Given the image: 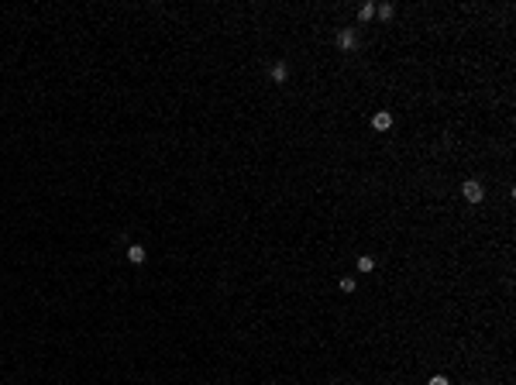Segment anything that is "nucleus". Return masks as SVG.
<instances>
[{"mask_svg": "<svg viewBox=\"0 0 516 385\" xmlns=\"http://www.w3.org/2000/svg\"><path fill=\"white\" fill-rule=\"evenodd\" d=\"M461 192H465V200H468V203H482V200H485V189H482V182H475V179L465 182Z\"/></svg>", "mask_w": 516, "mask_h": 385, "instance_id": "1", "label": "nucleus"}, {"mask_svg": "<svg viewBox=\"0 0 516 385\" xmlns=\"http://www.w3.org/2000/svg\"><path fill=\"white\" fill-rule=\"evenodd\" d=\"M337 45H341L344 52H348V48H355V45H358V34H355V28H344V31L337 34Z\"/></svg>", "mask_w": 516, "mask_h": 385, "instance_id": "2", "label": "nucleus"}, {"mask_svg": "<svg viewBox=\"0 0 516 385\" xmlns=\"http://www.w3.org/2000/svg\"><path fill=\"white\" fill-rule=\"evenodd\" d=\"M372 127H375V131H389V127H392V113L389 110H378L375 117H372Z\"/></svg>", "mask_w": 516, "mask_h": 385, "instance_id": "3", "label": "nucleus"}, {"mask_svg": "<svg viewBox=\"0 0 516 385\" xmlns=\"http://www.w3.org/2000/svg\"><path fill=\"white\" fill-rule=\"evenodd\" d=\"M269 76H272L275 83H286L289 80V66H286V62H275V66L269 69Z\"/></svg>", "mask_w": 516, "mask_h": 385, "instance_id": "4", "label": "nucleus"}, {"mask_svg": "<svg viewBox=\"0 0 516 385\" xmlns=\"http://www.w3.org/2000/svg\"><path fill=\"white\" fill-rule=\"evenodd\" d=\"M145 258H148V251L141 248V244H131V248H127V261H135V265H141Z\"/></svg>", "mask_w": 516, "mask_h": 385, "instance_id": "5", "label": "nucleus"}, {"mask_svg": "<svg viewBox=\"0 0 516 385\" xmlns=\"http://www.w3.org/2000/svg\"><path fill=\"white\" fill-rule=\"evenodd\" d=\"M375 268V258H368V255H358V272H372Z\"/></svg>", "mask_w": 516, "mask_h": 385, "instance_id": "6", "label": "nucleus"}, {"mask_svg": "<svg viewBox=\"0 0 516 385\" xmlns=\"http://www.w3.org/2000/svg\"><path fill=\"white\" fill-rule=\"evenodd\" d=\"M375 14L382 17V21H389L392 14H396V7H392V4H382V7H375Z\"/></svg>", "mask_w": 516, "mask_h": 385, "instance_id": "7", "label": "nucleus"}, {"mask_svg": "<svg viewBox=\"0 0 516 385\" xmlns=\"http://www.w3.org/2000/svg\"><path fill=\"white\" fill-rule=\"evenodd\" d=\"M355 289H358V282L351 279V275H348V279H341V293H355Z\"/></svg>", "mask_w": 516, "mask_h": 385, "instance_id": "8", "label": "nucleus"}, {"mask_svg": "<svg viewBox=\"0 0 516 385\" xmlns=\"http://www.w3.org/2000/svg\"><path fill=\"white\" fill-rule=\"evenodd\" d=\"M372 17H375V4H365L361 7V21H372Z\"/></svg>", "mask_w": 516, "mask_h": 385, "instance_id": "9", "label": "nucleus"}, {"mask_svg": "<svg viewBox=\"0 0 516 385\" xmlns=\"http://www.w3.org/2000/svg\"><path fill=\"white\" fill-rule=\"evenodd\" d=\"M427 385H451V382H447V375H430V382H427Z\"/></svg>", "mask_w": 516, "mask_h": 385, "instance_id": "10", "label": "nucleus"}]
</instances>
